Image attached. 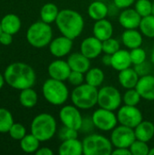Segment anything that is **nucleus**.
<instances>
[{
  "instance_id": "1",
  "label": "nucleus",
  "mask_w": 154,
  "mask_h": 155,
  "mask_svg": "<svg viewBox=\"0 0 154 155\" xmlns=\"http://www.w3.org/2000/svg\"><path fill=\"white\" fill-rule=\"evenodd\" d=\"M4 76L5 83L17 90L33 87L36 80L34 70L29 64L21 62L9 64L5 70Z\"/></svg>"
},
{
  "instance_id": "2",
  "label": "nucleus",
  "mask_w": 154,
  "mask_h": 155,
  "mask_svg": "<svg viewBox=\"0 0 154 155\" xmlns=\"http://www.w3.org/2000/svg\"><path fill=\"white\" fill-rule=\"evenodd\" d=\"M55 24L61 34L73 40L77 38L83 32L84 27V20L83 15L73 9L60 10Z\"/></svg>"
},
{
  "instance_id": "3",
  "label": "nucleus",
  "mask_w": 154,
  "mask_h": 155,
  "mask_svg": "<svg viewBox=\"0 0 154 155\" xmlns=\"http://www.w3.org/2000/svg\"><path fill=\"white\" fill-rule=\"evenodd\" d=\"M30 128L31 134L40 142H46L52 139L56 134L57 124L53 115L43 113L33 119Z\"/></svg>"
},
{
  "instance_id": "4",
  "label": "nucleus",
  "mask_w": 154,
  "mask_h": 155,
  "mask_svg": "<svg viewBox=\"0 0 154 155\" xmlns=\"http://www.w3.org/2000/svg\"><path fill=\"white\" fill-rule=\"evenodd\" d=\"M71 100L74 105L82 110H88L94 107L98 101L97 87L92 86L86 83L82 84L73 90Z\"/></svg>"
},
{
  "instance_id": "5",
  "label": "nucleus",
  "mask_w": 154,
  "mask_h": 155,
  "mask_svg": "<svg viewBox=\"0 0 154 155\" xmlns=\"http://www.w3.org/2000/svg\"><path fill=\"white\" fill-rule=\"evenodd\" d=\"M26 40L35 48H43L49 45L53 40V30L50 24L42 20L32 24L26 32Z\"/></svg>"
},
{
  "instance_id": "6",
  "label": "nucleus",
  "mask_w": 154,
  "mask_h": 155,
  "mask_svg": "<svg viewBox=\"0 0 154 155\" xmlns=\"http://www.w3.org/2000/svg\"><path fill=\"white\" fill-rule=\"evenodd\" d=\"M42 92L44 99L53 105H62L69 97V91L64 81L53 78H49L44 83Z\"/></svg>"
},
{
  "instance_id": "7",
  "label": "nucleus",
  "mask_w": 154,
  "mask_h": 155,
  "mask_svg": "<svg viewBox=\"0 0 154 155\" xmlns=\"http://www.w3.org/2000/svg\"><path fill=\"white\" fill-rule=\"evenodd\" d=\"M82 143L84 155H110L113 150L111 140L98 134H88Z\"/></svg>"
},
{
  "instance_id": "8",
  "label": "nucleus",
  "mask_w": 154,
  "mask_h": 155,
  "mask_svg": "<svg viewBox=\"0 0 154 155\" xmlns=\"http://www.w3.org/2000/svg\"><path fill=\"white\" fill-rule=\"evenodd\" d=\"M122 102L123 96L114 86L106 85L98 90L97 104L99 107L114 112L121 107Z\"/></svg>"
},
{
  "instance_id": "9",
  "label": "nucleus",
  "mask_w": 154,
  "mask_h": 155,
  "mask_svg": "<svg viewBox=\"0 0 154 155\" xmlns=\"http://www.w3.org/2000/svg\"><path fill=\"white\" fill-rule=\"evenodd\" d=\"M92 119L95 128L103 132L113 130L119 123L117 119V114H115L113 111H110L101 107L93 112Z\"/></svg>"
},
{
  "instance_id": "10",
  "label": "nucleus",
  "mask_w": 154,
  "mask_h": 155,
  "mask_svg": "<svg viewBox=\"0 0 154 155\" xmlns=\"http://www.w3.org/2000/svg\"><path fill=\"white\" fill-rule=\"evenodd\" d=\"M110 140L115 148H130L136 140L134 129L123 124L116 126L112 130Z\"/></svg>"
},
{
  "instance_id": "11",
  "label": "nucleus",
  "mask_w": 154,
  "mask_h": 155,
  "mask_svg": "<svg viewBox=\"0 0 154 155\" xmlns=\"http://www.w3.org/2000/svg\"><path fill=\"white\" fill-rule=\"evenodd\" d=\"M117 119L120 124L134 129L143 120V116L137 106L124 104L119 108L117 112Z\"/></svg>"
},
{
  "instance_id": "12",
  "label": "nucleus",
  "mask_w": 154,
  "mask_h": 155,
  "mask_svg": "<svg viewBox=\"0 0 154 155\" xmlns=\"http://www.w3.org/2000/svg\"><path fill=\"white\" fill-rule=\"evenodd\" d=\"M59 118L63 125L80 131L84 117L75 105H64L59 112Z\"/></svg>"
},
{
  "instance_id": "13",
  "label": "nucleus",
  "mask_w": 154,
  "mask_h": 155,
  "mask_svg": "<svg viewBox=\"0 0 154 155\" xmlns=\"http://www.w3.org/2000/svg\"><path fill=\"white\" fill-rule=\"evenodd\" d=\"M73 39L62 35L51 41L49 44V51L54 56L62 58L70 54L73 48Z\"/></svg>"
},
{
  "instance_id": "14",
  "label": "nucleus",
  "mask_w": 154,
  "mask_h": 155,
  "mask_svg": "<svg viewBox=\"0 0 154 155\" xmlns=\"http://www.w3.org/2000/svg\"><path fill=\"white\" fill-rule=\"evenodd\" d=\"M80 50L90 60L94 59L103 53V42L94 35L86 37L82 41Z\"/></svg>"
},
{
  "instance_id": "15",
  "label": "nucleus",
  "mask_w": 154,
  "mask_h": 155,
  "mask_svg": "<svg viewBox=\"0 0 154 155\" xmlns=\"http://www.w3.org/2000/svg\"><path fill=\"white\" fill-rule=\"evenodd\" d=\"M48 74L50 78L56 79L59 81H66L71 73V68L67 63V61L57 59L53 61L48 65Z\"/></svg>"
},
{
  "instance_id": "16",
  "label": "nucleus",
  "mask_w": 154,
  "mask_h": 155,
  "mask_svg": "<svg viewBox=\"0 0 154 155\" xmlns=\"http://www.w3.org/2000/svg\"><path fill=\"white\" fill-rule=\"evenodd\" d=\"M135 89L140 94L142 99L147 101H154V76L145 74L140 76Z\"/></svg>"
},
{
  "instance_id": "17",
  "label": "nucleus",
  "mask_w": 154,
  "mask_h": 155,
  "mask_svg": "<svg viewBox=\"0 0 154 155\" xmlns=\"http://www.w3.org/2000/svg\"><path fill=\"white\" fill-rule=\"evenodd\" d=\"M142 16L134 8H124L119 15V23L125 29H136L140 26Z\"/></svg>"
},
{
  "instance_id": "18",
  "label": "nucleus",
  "mask_w": 154,
  "mask_h": 155,
  "mask_svg": "<svg viewBox=\"0 0 154 155\" xmlns=\"http://www.w3.org/2000/svg\"><path fill=\"white\" fill-rule=\"evenodd\" d=\"M67 63L72 71L85 74L91 68V62L88 57L80 53H73L67 58Z\"/></svg>"
},
{
  "instance_id": "19",
  "label": "nucleus",
  "mask_w": 154,
  "mask_h": 155,
  "mask_svg": "<svg viewBox=\"0 0 154 155\" xmlns=\"http://www.w3.org/2000/svg\"><path fill=\"white\" fill-rule=\"evenodd\" d=\"M132 64H133V63H132V59H131L129 51L124 50V49H120L116 53L112 54L111 66L114 70L120 72L122 70L131 67Z\"/></svg>"
},
{
  "instance_id": "20",
  "label": "nucleus",
  "mask_w": 154,
  "mask_h": 155,
  "mask_svg": "<svg viewBox=\"0 0 154 155\" xmlns=\"http://www.w3.org/2000/svg\"><path fill=\"white\" fill-rule=\"evenodd\" d=\"M93 33L95 37H97L102 42L111 38L113 34V26L112 23L107 19H102L95 21L93 27Z\"/></svg>"
},
{
  "instance_id": "21",
  "label": "nucleus",
  "mask_w": 154,
  "mask_h": 155,
  "mask_svg": "<svg viewBox=\"0 0 154 155\" xmlns=\"http://www.w3.org/2000/svg\"><path fill=\"white\" fill-rule=\"evenodd\" d=\"M139 78H140L139 74L136 72L135 69L131 67L120 71L118 75V81L120 84L125 89L135 88L139 81Z\"/></svg>"
},
{
  "instance_id": "22",
  "label": "nucleus",
  "mask_w": 154,
  "mask_h": 155,
  "mask_svg": "<svg viewBox=\"0 0 154 155\" xmlns=\"http://www.w3.org/2000/svg\"><path fill=\"white\" fill-rule=\"evenodd\" d=\"M58 153L61 155H81L84 154L83 143L78 138L63 141L59 146Z\"/></svg>"
},
{
  "instance_id": "23",
  "label": "nucleus",
  "mask_w": 154,
  "mask_h": 155,
  "mask_svg": "<svg viewBox=\"0 0 154 155\" xmlns=\"http://www.w3.org/2000/svg\"><path fill=\"white\" fill-rule=\"evenodd\" d=\"M143 34L136 29H126L122 35V41L129 49L140 47L143 44Z\"/></svg>"
},
{
  "instance_id": "24",
  "label": "nucleus",
  "mask_w": 154,
  "mask_h": 155,
  "mask_svg": "<svg viewBox=\"0 0 154 155\" xmlns=\"http://www.w3.org/2000/svg\"><path fill=\"white\" fill-rule=\"evenodd\" d=\"M134 133L137 140L150 142L154 136V124L150 121H142L135 128Z\"/></svg>"
},
{
  "instance_id": "25",
  "label": "nucleus",
  "mask_w": 154,
  "mask_h": 155,
  "mask_svg": "<svg viewBox=\"0 0 154 155\" xmlns=\"http://www.w3.org/2000/svg\"><path fill=\"white\" fill-rule=\"evenodd\" d=\"M1 27L4 32L9 33L11 35H15L19 32L21 28V20L18 15L15 14L5 15L0 21Z\"/></svg>"
},
{
  "instance_id": "26",
  "label": "nucleus",
  "mask_w": 154,
  "mask_h": 155,
  "mask_svg": "<svg viewBox=\"0 0 154 155\" xmlns=\"http://www.w3.org/2000/svg\"><path fill=\"white\" fill-rule=\"evenodd\" d=\"M87 12H88L89 16L93 20L98 21V20L104 19L107 16L109 13V9H108V6L103 2L94 1L89 5Z\"/></svg>"
},
{
  "instance_id": "27",
  "label": "nucleus",
  "mask_w": 154,
  "mask_h": 155,
  "mask_svg": "<svg viewBox=\"0 0 154 155\" xmlns=\"http://www.w3.org/2000/svg\"><path fill=\"white\" fill-rule=\"evenodd\" d=\"M60 10L57 5L54 3H46L44 4L40 10V17L41 20L47 24H52L55 22Z\"/></svg>"
},
{
  "instance_id": "28",
  "label": "nucleus",
  "mask_w": 154,
  "mask_h": 155,
  "mask_svg": "<svg viewBox=\"0 0 154 155\" xmlns=\"http://www.w3.org/2000/svg\"><path fill=\"white\" fill-rule=\"evenodd\" d=\"M37 101V93L32 87L21 90V93L19 94V102L22 106L25 108H33L36 105Z\"/></svg>"
},
{
  "instance_id": "29",
  "label": "nucleus",
  "mask_w": 154,
  "mask_h": 155,
  "mask_svg": "<svg viewBox=\"0 0 154 155\" xmlns=\"http://www.w3.org/2000/svg\"><path fill=\"white\" fill-rule=\"evenodd\" d=\"M84 77H85L86 84L94 87H98L104 81V73L101 68L93 67V68H90L84 74Z\"/></svg>"
},
{
  "instance_id": "30",
  "label": "nucleus",
  "mask_w": 154,
  "mask_h": 155,
  "mask_svg": "<svg viewBox=\"0 0 154 155\" xmlns=\"http://www.w3.org/2000/svg\"><path fill=\"white\" fill-rule=\"evenodd\" d=\"M40 141L32 134H26L22 140H20V147L23 152L26 153H34L39 149Z\"/></svg>"
},
{
  "instance_id": "31",
  "label": "nucleus",
  "mask_w": 154,
  "mask_h": 155,
  "mask_svg": "<svg viewBox=\"0 0 154 155\" xmlns=\"http://www.w3.org/2000/svg\"><path fill=\"white\" fill-rule=\"evenodd\" d=\"M141 33L148 38H154V15H150L142 17L140 23Z\"/></svg>"
},
{
  "instance_id": "32",
  "label": "nucleus",
  "mask_w": 154,
  "mask_h": 155,
  "mask_svg": "<svg viewBox=\"0 0 154 155\" xmlns=\"http://www.w3.org/2000/svg\"><path fill=\"white\" fill-rule=\"evenodd\" d=\"M14 124L12 114L5 108H0V133H8L11 126Z\"/></svg>"
},
{
  "instance_id": "33",
  "label": "nucleus",
  "mask_w": 154,
  "mask_h": 155,
  "mask_svg": "<svg viewBox=\"0 0 154 155\" xmlns=\"http://www.w3.org/2000/svg\"><path fill=\"white\" fill-rule=\"evenodd\" d=\"M141 95L135 88L127 89V91L123 95V102L126 105L137 106L141 102Z\"/></svg>"
},
{
  "instance_id": "34",
  "label": "nucleus",
  "mask_w": 154,
  "mask_h": 155,
  "mask_svg": "<svg viewBox=\"0 0 154 155\" xmlns=\"http://www.w3.org/2000/svg\"><path fill=\"white\" fill-rule=\"evenodd\" d=\"M134 9L142 17L150 15H152V3L150 0H137L135 1Z\"/></svg>"
},
{
  "instance_id": "35",
  "label": "nucleus",
  "mask_w": 154,
  "mask_h": 155,
  "mask_svg": "<svg viewBox=\"0 0 154 155\" xmlns=\"http://www.w3.org/2000/svg\"><path fill=\"white\" fill-rule=\"evenodd\" d=\"M130 151L133 155H149L150 147L146 142L135 140L130 146Z\"/></svg>"
},
{
  "instance_id": "36",
  "label": "nucleus",
  "mask_w": 154,
  "mask_h": 155,
  "mask_svg": "<svg viewBox=\"0 0 154 155\" xmlns=\"http://www.w3.org/2000/svg\"><path fill=\"white\" fill-rule=\"evenodd\" d=\"M130 55H131L132 63L134 65L143 64L146 61V52L141 46L137 47V48L131 49Z\"/></svg>"
},
{
  "instance_id": "37",
  "label": "nucleus",
  "mask_w": 154,
  "mask_h": 155,
  "mask_svg": "<svg viewBox=\"0 0 154 155\" xmlns=\"http://www.w3.org/2000/svg\"><path fill=\"white\" fill-rule=\"evenodd\" d=\"M10 137L14 140L20 141L26 135V129L21 124H15L11 126L10 130L8 131Z\"/></svg>"
},
{
  "instance_id": "38",
  "label": "nucleus",
  "mask_w": 154,
  "mask_h": 155,
  "mask_svg": "<svg viewBox=\"0 0 154 155\" xmlns=\"http://www.w3.org/2000/svg\"><path fill=\"white\" fill-rule=\"evenodd\" d=\"M120 50V43L118 40L111 37L103 41V52L108 54H113Z\"/></svg>"
},
{
  "instance_id": "39",
  "label": "nucleus",
  "mask_w": 154,
  "mask_h": 155,
  "mask_svg": "<svg viewBox=\"0 0 154 155\" xmlns=\"http://www.w3.org/2000/svg\"><path fill=\"white\" fill-rule=\"evenodd\" d=\"M78 132L75 129L63 125L58 132V138L63 142L65 140H70L74 138H78Z\"/></svg>"
},
{
  "instance_id": "40",
  "label": "nucleus",
  "mask_w": 154,
  "mask_h": 155,
  "mask_svg": "<svg viewBox=\"0 0 154 155\" xmlns=\"http://www.w3.org/2000/svg\"><path fill=\"white\" fill-rule=\"evenodd\" d=\"M67 81L70 83V84L74 86H78L84 84V82L85 81L84 74L81 72H77V71H71Z\"/></svg>"
},
{
  "instance_id": "41",
  "label": "nucleus",
  "mask_w": 154,
  "mask_h": 155,
  "mask_svg": "<svg viewBox=\"0 0 154 155\" xmlns=\"http://www.w3.org/2000/svg\"><path fill=\"white\" fill-rule=\"evenodd\" d=\"M94 124L93 122L92 116L91 117H84L83 118V124H82V127L80 129L81 132L84 133V134H90V132L93 131V129L94 128Z\"/></svg>"
},
{
  "instance_id": "42",
  "label": "nucleus",
  "mask_w": 154,
  "mask_h": 155,
  "mask_svg": "<svg viewBox=\"0 0 154 155\" xmlns=\"http://www.w3.org/2000/svg\"><path fill=\"white\" fill-rule=\"evenodd\" d=\"M113 1L116 7L124 9V8H128L132 5H133L136 0H113Z\"/></svg>"
},
{
  "instance_id": "43",
  "label": "nucleus",
  "mask_w": 154,
  "mask_h": 155,
  "mask_svg": "<svg viewBox=\"0 0 154 155\" xmlns=\"http://www.w3.org/2000/svg\"><path fill=\"white\" fill-rule=\"evenodd\" d=\"M13 42V35L6 33V32H2L0 35V44L3 45H9Z\"/></svg>"
},
{
  "instance_id": "44",
  "label": "nucleus",
  "mask_w": 154,
  "mask_h": 155,
  "mask_svg": "<svg viewBox=\"0 0 154 155\" xmlns=\"http://www.w3.org/2000/svg\"><path fill=\"white\" fill-rule=\"evenodd\" d=\"M112 155H132V153L129 148H114Z\"/></svg>"
},
{
  "instance_id": "45",
  "label": "nucleus",
  "mask_w": 154,
  "mask_h": 155,
  "mask_svg": "<svg viewBox=\"0 0 154 155\" xmlns=\"http://www.w3.org/2000/svg\"><path fill=\"white\" fill-rule=\"evenodd\" d=\"M34 153L36 155H53L54 152L48 147H42V148H39Z\"/></svg>"
},
{
  "instance_id": "46",
  "label": "nucleus",
  "mask_w": 154,
  "mask_h": 155,
  "mask_svg": "<svg viewBox=\"0 0 154 155\" xmlns=\"http://www.w3.org/2000/svg\"><path fill=\"white\" fill-rule=\"evenodd\" d=\"M102 63L106 66H110L112 64V54H104V55L102 58Z\"/></svg>"
},
{
  "instance_id": "47",
  "label": "nucleus",
  "mask_w": 154,
  "mask_h": 155,
  "mask_svg": "<svg viewBox=\"0 0 154 155\" xmlns=\"http://www.w3.org/2000/svg\"><path fill=\"white\" fill-rule=\"evenodd\" d=\"M5 82V76H4V74H0V89L4 86Z\"/></svg>"
},
{
  "instance_id": "48",
  "label": "nucleus",
  "mask_w": 154,
  "mask_h": 155,
  "mask_svg": "<svg viewBox=\"0 0 154 155\" xmlns=\"http://www.w3.org/2000/svg\"><path fill=\"white\" fill-rule=\"evenodd\" d=\"M149 155H154V147H152V148H150Z\"/></svg>"
},
{
  "instance_id": "49",
  "label": "nucleus",
  "mask_w": 154,
  "mask_h": 155,
  "mask_svg": "<svg viewBox=\"0 0 154 155\" xmlns=\"http://www.w3.org/2000/svg\"><path fill=\"white\" fill-rule=\"evenodd\" d=\"M152 64H154V46L153 49H152Z\"/></svg>"
},
{
  "instance_id": "50",
  "label": "nucleus",
  "mask_w": 154,
  "mask_h": 155,
  "mask_svg": "<svg viewBox=\"0 0 154 155\" xmlns=\"http://www.w3.org/2000/svg\"><path fill=\"white\" fill-rule=\"evenodd\" d=\"M152 15H154V2L152 3Z\"/></svg>"
},
{
  "instance_id": "51",
  "label": "nucleus",
  "mask_w": 154,
  "mask_h": 155,
  "mask_svg": "<svg viewBox=\"0 0 154 155\" xmlns=\"http://www.w3.org/2000/svg\"><path fill=\"white\" fill-rule=\"evenodd\" d=\"M3 32V30H2V27H1V23H0V35H1V33Z\"/></svg>"
}]
</instances>
